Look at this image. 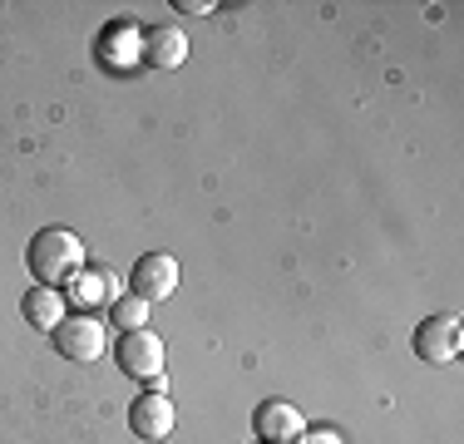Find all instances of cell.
Masks as SVG:
<instances>
[{"instance_id": "cell-1", "label": "cell", "mask_w": 464, "mask_h": 444, "mask_svg": "<svg viewBox=\"0 0 464 444\" xmlns=\"http://www.w3.org/2000/svg\"><path fill=\"white\" fill-rule=\"evenodd\" d=\"M25 266L35 286H64L70 276L84 272V242L70 227H40L25 247Z\"/></svg>"}, {"instance_id": "cell-2", "label": "cell", "mask_w": 464, "mask_h": 444, "mask_svg": "<svg viewBox=\"0 0 464 444\" xmlns=\"http://www.w3.org/2000/svg\"><path fill=\"white\" fill-rule=\"evenodd\" d=\"M54 336V351L64 355V361L74 365H94L99 355L109 351V321L90 316V311H80V316H64L60 326L50 331Z\"/></svg>"}, {"instance_id": "cell-3", "label": "cell", "mask_w": 464, "mask_h": 444, "mask_svg": "<svg viewBox=\"0 0 464 444\" xmlns=\"http://www.w3.org/2000/svg\"><path fill=\"white\" fill-rule=\"evenodd\" d=\"M459 351H464V321L455 311L425 316L415 326V355L425 365H450V361H459Z\"/></svg>"}, {"instance_id": "cell-4", "label": "cell", "mask_w": 464, "mask_h": 444, "mask_svg": "<svg viewBox=\"0 0 464 444\" xmlns=\"http://www.w3.org/2000/svg\"><path fill=\"white\" fill-rule=\"evenodd\" d=\"M119 371L124 375H134V381H163V336L159 331H124V336H119Z\"/></svg>"}, {"instance_id": "cell-5", "label": "cell", "mask_w": 464, "mask_h": 444, "mask_svg": "<svg viewBox=\"0 0 464 444\" xmlns=\"http://www.w3.org/2000/svg\"><path fill=\"white\" fill-rule=\"evenodd\" d=\"M173 425H179V410H173V400L163 391H149L129 405V430H134L143 444H169Z\"/></svg>"}, {"instance_id": "cell-6", "label": "cell", "mask_w": 464, "mask_h": 444, "mask_svg": "<svg viewBox=\"0 0 464 444\" xmlns=\"http://www.w3.org/2000/svg\"><path fill=\"white\" fill-rule=\"evenodd\" d=\"M129 286H134V296L143 302H169L173 292H179V262L169 257V252H143L134 262V272H129Z\"/></svg>"}, {"instance_id": "cell-7", "label": "cell", "mask_w": 464, "mask_h": 444, "mask_svg": "<svg viewBox=\"0 0 464 444\" xmlns=\"http://www.w3.org/2000/svg\"><path fill=\"white\" fill-rule=\"evenodd\" d=\"M252 430H257L262 444H296L306 435V415L292 400H262V405L252 410Z\"/></svg>"}, {"instance_id": "cell-8", "label": "cell", "mask_w": 464, "mask_h": 444, "mask_svg": "<svg viewBox=\"0 0 464 444\" xmlns=\"http://www.w3.org/2000/svg\"><path fill=\"white\" fill-rule=\"evenodd\" d=\"M188 60V35L179 25H159L143 35V64H153V70H179Z\"/></svg>"}, {"instance_id": "cell-9", "label": "cell", "mask_w": 464, "mask_h": 444, "mask_svg": "<svg viewBox=\"0 0 464 444\" xmlns=\"http://www.w3.org/2000/svg\"><path fill=\"white\" fill-rule=\"evenodd\" d=\"M20 311H25L30 326L54 331V326L64 321V296H60V286H30L25 302H20Z\"/></svg>"}, {"instance_id": "cell-10", "label": "cell", "mask_w": 464, "mask_h": 444, "mask_svg": "<svg viewBox=\"0 0 464 444\" xmlns=\"http://www.w3.org/2000/svg\"><path fill=\"white\" fill-rule=\"evenodd\" d=\"M104 64H129V60H143V30L129 25V20H119V25L104 30Z\"/></svg>"}, {"instance_id": "cell-11", "label": "cell", "mask_w": 464, "mask_h": 444, "mask_svg": "<svg viewBox=\"0 0 464 444\" xmlns=\"http://www.w3.org/2000/svg\"><path fill=\"white\" fill-rule=\"evenodd\" d=\"M70 296L80 306H94V302H114L119 286H114V276H109V272H90V266H84L80 276H70Z\"/></svg>"}, {"instance_id": "cell-12", "label": "cell", "mask_w": 464, "mask_h": 444, "mask_svg": "<svg viewBox=\"0 0 464 444\" xmlns=\"http://www.w3.org/2000/svg\"><path fill=\"white\" fill-rule=\"evenodd\" d=\"M109 326H119V331H143L149 326V302L134 292H119L114 302H109Z\"/></svg>"}, {"instance_id": "cell-13", "label": "cell", "mask_w": 464, "mask_h": 444, "mask_svg": "<svg viewBox=\"0 0 464 444\" xmlns=\"http://www.w3.org/2000/svg\"><path fill=\"white\" fill-rule=\"evenodd\" d=\"M173 10H183V15H213V0H173Z\"/></svg>"}, {"instance_id": "cell-14", "label": "cell", "mask_w": 464, "mask_h": 444, "mask_svg": "<svg viewBox=\"0 0 464 444\" xmlns=\"http://www.w3.org/2000/svg\"><path fill=\"white\" fill-rule=\"evenodd\" d=\"M296 444H341L336 435H331V430H316V435H302Z\"/></svg>"}]
</instances>
